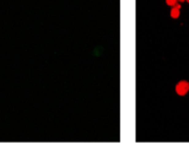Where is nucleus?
<instances>
[{
    "mask_svg": "<svg viewBox=\"0 0 189 143\" xmlns=\"http://www.w3.org/2000/svg\"><path fill=\"white\" fill-rule=\"evenodd\" d=\"M185 1H186L187 3H189V0H185Z\"/></svg>",
    "mask_w": 189,
    "mask_h": 143,
    "instance_id": "5",
    "label": "nucleus"
},
{
    "mask_svg": "<svg viewBox=\"0 0 189 143\" xmlns=\"http://www.w3.org/2000/svg\"><path fill=\"white\" fill-rule=\"evenodd\" d=\"M175 91L179 96H184L189 91V82L186 80L179 81L175 86Z\"/></svg>",
    "mask_w": 189,
    "mask_h": 143,
    "instance_id": "1",
    "label": "nucleus"
},
{
    "mask_svg": "<svg viewBox=\"0 0 189 143\" xmlns=\"http://www.w3.org/2000/svg\"><path fill=\"white\" fill-rule=\"evenodd\" d=\"M170 16L172 18V19H177L179 18L180 16V10L176 9V8H172L171 11H170Z\"/></svg>",
    "mask_w": 189,
    "mask_h": 143,
    "instance_id": "2",
    "label": "nucleus"
},
{
    "mask_svg": "<svg viewBox=\"0 0 189 143\" xmlns=\"http://www.w3.org/2000/svg\"><path fill=\"white\" fill-rule=\"evenodd\" d=\"M178 1L182 3V2H184V1H185V0H178Z\"/></svg>",
    "mask_w": 189,
    "mask_h": 143,
    "instance_id": "4",
    "label": "nucleus"
},
{
    "mask_svg": "<svg viewBox=\"0 0 189 143\" xmlns=\"http://www.w3.org/2000/svg\"><path fill=\"white\" fill-rule=\"evenodd\" d=\"M176 3H178V0H166V4L170 7H173Z\"/></svg>",
    "mask_w": 189,
    "mask_h": 143,
    "instance_id": "3",
    "label": "nucleus"
}]
</instances>
